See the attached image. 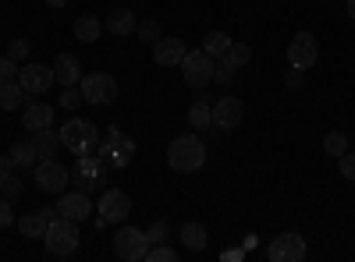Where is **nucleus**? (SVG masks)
Instances as JSON below:
<instances>
[{
    "label": "nucleus",
    "instance_id": "f257e3e1",
    "mask_svg": "<svg viewBox=\"0 0 355 262\" xmlns=\"http://www.w3.org/2000/svg\"><path fill=\"white\" fill-rule=\"evenodd\" d=\"M167 163L171 170L178 174H196L202 163H206V145L199 135H178L171 145H167Z\"/></svg>",
    "mask_w": 355,
    "mask_h": 262
},
{
    "label": "nucleus",
    "instance_id": "f03ea898",
    "mask_svg": "<svg viewBox=\"0 0 355 262\" xmlns=\"http://www.w3.org/2000/svg\"><path fill=\"white\" fill-rule=\"evenodd\" d=\"M61 145L71 156H89L100 149V128L85 118H71L61 124Z\"/></svg>",
    "mask_w": 355,
    "mask_h": 262
},
{
    "label": "nucleus",
    "instance_id": "7ed1b4c3",
    "mask_svg": "<svg viewBox=\"0 0 355 262\" xmlns=\"http://www.w3.org/2000/svg\"><path fill=\"white\" fill-rule=\"evenodd\" d=\"M43 241H46V252H50V255H61V259L75 255V252H78V241H82L78 223L68 220V216H53L50 227H46V238H43Z\"/></svg>",
    "mask_w": 355,
    "mask_h": 262
},
{
    "label": "nucleus",
    "instance_id": "20e7f679",
    "mask_svg": "<svg viewBox=\"0 0 355 262\" xmlns=\"http://www.w3.org/2000/svg\"><path fill=\"white\" fill-rule=\"evenodd\" d=\"M82 96L89 106H110L117 100V78L107 71H93V75H82Z\"/></svg>",
    "mask_w": 355,
    "mask_h": 262
},
{
    "label": "nucleus",
    "instance_id": "39448f33",
    "mask_svg": "<svg viewBox=\"0 0 355 262\" xmlns=\"http://www.w3.org/2000/svg\"><path fill=\"white\" fill-rule=\"evenodd\" d=\"M214 68H217V61L199 46V50H189V53H185V61H182V78L192 85V89H206V85L214 82Z\"/></svg>",
    "mask_w": 355,
    "mask_h": 262
},
{
    "label": "nucleus",
    "instance_id": "423d86ee",
    "mask_svg": "<svg viewBox=\"0 0 355 262\" xmlns=\"http://www.w3.org/2000/svg\"><path fill=\"white\" fill-rule=\"evenodd\" d=\"M96 153H100V160H103L107 167H117V170H121V167H128V163L135 160V142H132L128 135H121L117 128H110L107 138L100 142Z\"/></svg>",
    "mask_w": 355,
    "mask_h": 262
},
{
    "label": "nucleus",
    "instance_id": "0eeeda50",
    "mask_svg": "<svg viewBox=\"0 0 355 262\" xmlns=\"http://www.w3.org/2000/svg\"><path fill=\"white\" fill-rule=\"evenodd\" d=\"M33 181H36V188H40L43 195H61V191H64V185L71 181V174H68V167H64L61 160L46 156V160H40V163H36Z\"/></svg>",
    "mask_w": 355,
    "mask_h": 262
},
{
    "label": "nucleus",
    "instance_id": "6e6552de",
    "mask_svg": "<svg viewBox=\"0 0 355 262\" xmlns=\"http://www.w3.org/2000/svg\"><path fill=\"white\" fill-rule=\"evenodd\" d=\"M71 181L82 188V191H96L103 185V174H107V163L100 160V153H89V156H75L71 163Z\"/></svg>",
    "mask_w": 355,
    "mask_h": 262
},
{
    "label": "nucleus",
    "instance_id": "1a4fd4ad",
    "mask_svg": "<svg viewBox=\"0 0 355 262\" xmlns=\"http://www.w3.org/2000/svg\"><path fill=\"white\" fill-rule=\"evenodd\" d=\"M146 248H150V241H146V230H139V227H121L114 234V255L125 262H142Z\"/></svg>",
    "mask_w": 355,
    "mask_h": 262
},
{
    "label": "nucleus",
    "instance_id": "9d476101",
    "mask_svg": "<svg viewBox=\"0 0 355 262\" xmlns=\"http://www.w3.org/2000/svg\"><path fill=\"white\" fill-rule=\"evenodd\" d=\"M306 238L295 234V230H288V234H277L270 245H266V259L270 262H302L306 259Z\"/></svg>",
    "mask_w": 355,
    "mask_h": 262
},
{
    "label": "nucleus",
    "instance_id": "9b49d317",
    "mask_svg": "<svg viewBox=\"0 0 355 262\" xmlns=\"http://www.w3.org/2000/svg\"><path fill=\"white\" fill-rule=\"evenodd\" d=\"M53 82H57V78H53V64H40V61H33V64L18 68V85H21L28 96H43Z\"/></svg>",
    "mask_w": 355,
    "mask_h": 262
},
{
    "label": "nucleus",
    "instance_id": "f8f14e48",
    "mask_svg": "<svg viewBox=\"0 0 355 262\" xmlns=\"http://www.w3.org/2000/svg\"><path fill=\"white\" fill-rule=\"evenodd\" d=\"M96 213H100L107 223L128 220V213H132V195L121 191V188H107V191L100 195V202H96Z\"/></svg>",
    "mask_w": 355,
    "mask_h": 262
},
{
    "label": "nucleus",
    "instance_id": "ddd939ff",
    "mask_svg": "<svg viewBox=\"0 0 355 262\" xmlns=\"http://www.w3.org/2000/svg\"><path fill=\"white\" fill-rule=\"evenodd\" d=\"M316 61H320V43H316V36H313V32H299V36L291 39V46H288V64L299 68V71H309Z\"/></svg>",
    "mask_w": 355,
    "mask_h": 262
},
{
    "label": "nucleus",
    "instance_id": "4468645a",
    "mask_svg": "<svg viewBox=\"0 0 355 262\" xmlns=\"http://www.w3.org/2000/svg\"><path fill=\"white\" fill-rule=\"evenodd\" d=\"M57 213L75 220V223H82V220L93 216V198H89V191H82V188L61 191V198H57Z\"/></svg>",
    "mask_w": 355,
    "mask_h": 262
},
{
    "label": "nucleus",
    "instance_id": "2eb2a0df",
    "mask_svg": "<svg viewBox=\"0 0 355 262\" xmlns=\"http://www.w3.org/2000/svg\"><path fill=\"white\" fill-rule=\"evenodd\" d=\"M245 121V103L242 100H234V96H224L214 103V124L231 131V128H239Z\"/></svg>",
    "mask_w": 355,
    "mask_h": 262
},
{
    "label": "nucleus",
    "instance_id": "dca6fc26",
    "mask_svg": "<svg viewBox=\"0 0 355 262\" xmlns=\"http://www.w3.org/2000/svg\"><path fill=\"white\" fill-rule=\"evenodd\" d=\"M185 53H189V46H185V39H178V36L153 43V61H157L160 68H182Z\"/></svg>",
    "mask_w": 355,
    "mask_h": 262
},
{
    "label": "nucleus",
    "instance_id": "f3484780",
    "mask_svg": "<svg viewBox=\"0 0 355 262\" xmlns=\"http://www.w3.org/2000/svg\"><path fill=\"white\" fill-rule=\"evenodd\" d=\"M53 216H61V213H57V206H43V209H36V213H25V216L18 220L21 238H46V227H50Z\"/></svg>",
    "mask_w": 355,
    "mask_h": 262
},
{
    "label": "nucleus",
    "instance_id": "a211bd4d",
    "mask_svg": "<svg viewBox=\"0 0 355 262\" xmlns=\"http://www.w3.org/2000/svg\"><path fill=\"white\" fill-rule=\"evenodd\" d=\"M53 78L61 82V85H78V82H82V64H78V57H75V53H57V61H53Z\"/></svg>",
    "mask_w": 355,
    "mask_h": 262
},
{
    "label": "nucleus",
    "instance_id": "6ab92c4d",
    "mask_svg": "<svg viewBox=\"0 0 355 262\" xmlns=\"http://www.w3.org/2000/svg\"><path fill=\"white\" fill-rule=\"evenodd\" d=\"M50 124H53V106H50V103H28V106H25L21 128L40 131V128H50Z\"/></svg>",
    "mask_w": 355,
    "mask_h": 262
},
{
    "label": "nucleus",
    "instance_id": "aec40b11",
    "mask_svg": "<svg viewBox=\"0 0 355 262\" xmlns=\"http://www.w3.org/2000/svg\"><path fill=\"white\" fill-rule=\"evenodd\" d=\"M178 238H182V245H185L189 252H202L206 245H210V234H206V227L196 223V220H189V223L182 227V234H178Z\"/></svg>",
    "mask_w": 355,
    "mask_h": 262
},
{
    "label": "nucleus",
    "instance_id": "412c9836",
    "mask_svg": "<svg viewBox=\"0 0 355 262\" xmlns=\"http://www.w3.org/2000/svg\"><path fill=\"white\" fill-rule=\"evenodd\" d=\"M33 135H36V138H33V145H36L40 160L57 156V149H61V131H53V128H40V131H33Z\"/></svg>",
    "mask_w": 355,
    "mask_h": 262
},
{
    "label": "nucleus",
    "instance_id": "4be33fe9",
    "mask_svg": "<svg viewBox=\"0 0 355 262\" xmlns=\"http://www.w3.org/2000/svg\"><path fill=\"white\" fill-rule=\"evenodd\" d=\"M135 15L128 11V8H117V11H110V18H107V32H114V36H132L135 32Z\"/></svg>",
    "mask_w": 355,
    "mask_h": 262
},
{
    "label": "nucleus",
    "instance_id": "5701e85b",
    "mask_svg": "<svg viewBox=\"0 0 355 262\" xmlns=\"http://www.w3.org/2000/svg\"><path fill=\"white\" fill-rule=\"evenodd\" d=\"M100 32H103L100 18H93V15H82V18H75V39H78V43H89V46H93V43L100 39Z\"/></svg>",
    "mask_w": 355,
    "mask_h": 262
},
{
    "label": "nucleus",
    "instance_id": "b1692460",
    "mask_svg": "<svg viewBox=\"0 0 355 262\" xmlns=\"http://www.w3.org/2000/svg\"><path fill=\"white\" fill-rule=\"evenodd\" d=\"M25 100H28V93L18 82H0V110H18V106H25Z\"/></svg>",
    "mask_w": 355,
    "mask_h": 262
},
{
    "label": "nucleus",
    "instance_id": "393cba45",
    "mask_svg": "<svg viewBox=\"0 0 355 262\" xmlns=\"http://www.w3.org/2000/svg\"><path fill=\"white\" fill-rule=\"evenodd\" d=\"M189 124L196 128V131H206L214 124V106L206 103V100H196L192 106H189Z\"/></svg>",
    "mask_w": 355,
    "mask_h": 262
},
{
    "label": "nucleus",
    "instance_id": "a878e982",
    "mask_svg": "<svg viewBox=\"0 0 355 262\" xmlns=\"http://www.w3.org/2000/svg\"><path fill=\"white\" fill-rule=\"evenodd\" d=\"M227 46H231V36H227V32H220V28H214V32H206V39H202V50L210 53L214 61L227 53Z\"/></svg>",
    "mask_w": 355,
    "mask_h": 262
},
{
    "label": "nucleus",
    "instance_id": "bb28decb",
    "mask_svg": "<svg viewBox=\"0 0 355 262\" xmlns=\"http://www.w3.org/2000/svg\"><path fill=\"white\" fill-rule=\"evenodd\" d=\"M36 156H40V153H36L33 142H15V145H11V160H15L18 167H36Z\"/></svg>",
    "mask_w": 355,
    "mask_h": 262
},
{
    "label": "nucleus",
    "instance_id": "cd10ccee",
    "mask_svg": "<svg viewBox=\"0 0 355 262\" xmlns=\"http://www.w3.org/2000/svg\"><path fill=\"white\" fill-rule=\"evenodd\" d=\"M224 57H227V61H231L234 68H245V64H249V57H252V46H249V43H234V39H231V46H227V53H224Z\"/></svg>",
    "mask_w": 355,
    "mask_h": 262
},
{
    "label": "nucleus",
    "instance_id": "c85d7f7f",
    "mask_svg": "<svg viewBox=\"0 0 355 262\" xmlns=\"http://www.w3.org/2000/svg\"><path fill=\"white\" fill-rule=\"evenodd\" d=\"M135 36H139L142 43H157V39H164V36H160V21H153V18L139 21V25H135Z\"/></svg>",
    "mask_w": 355,
    "mask_h": 262
},
{
    "label": "nucleus",
    "instance_id": "c756f323",
    "mask_svg": "<svg viewBox=\"0 0 355 262\" xmlns=\"http://www.w3.org/2000/svg\"><path fill=\"white\" fill-rule=\"evenodd\" d=\"M21 191H25V185H21V181L15 178V174H0V195L15 202V198H18Z\"/></svg>",
    "mask_w": 355,
    "mask_h": 262
},
{
    "label": "nucleus",
    "instance_id": "7c9ffc66",
    "mask_svg": "<svg viewBox=\"0 0 355 262\" xmlns=\"http://www.w3.org/2000/svg\"><path fill=\"white\" fill-rule=\"evenodd\" d=\"M57 103H61L64 110H78L85 103V96H82V89H75V85H64L61 96H57Z\"/></svg>",
    "mask_w": 355,
    "mask_h": 262
},
{
    "label": "nucleus",
    "instance_id": "2f4dec72",
    "mask_svg": "<svg viewBox=\"0 0 355 262\" xmlns=\"http://www.w3.org/2000/svg\"><path fill=\"white\" fill-rule=\"evenodd\" d=\"M323 149H327L331 156H341L348 149V138L341 131H327V135H323Z\"/></svg>",
    "mask_w": 355,
    "mask_h": 262
},
{
    "label": "nucleus",
    "instance_id": "473e14b6",
    "mask_svg": "<svg viewBox=\"0 0 355 262\" xmlns=\"http://www.w3.org/2000/svg\"><path fill=\"white\" fill-rule=\"evenodd\" d=\"M234 75H239V68H234L227 57H217V68H214V82H220V85H227Z\"/></svg>",
    "mask_w": 355,
    "mask_h": 262
},
{
    "label": "nucleus",
    "instance_id": "72a5a7b5",
    "mask_svg": "<svg viewBox=\"0 0 355 262\" xmlns=\"http://www.w3.org/2000/svg\"><path fill=\"white\" fill-rule=\"evenodd\" d=\"M174 259H178V252L167 248V245H150L146 248V262H174Z\"/></svg>",
    "mask_w": 355,
    "mask_h": 262
},
{
    "label": "nucleus",
    "instance_id": "f704fd0d",
    "mask_svg": "<svg viewBox=\"0 0 355 262\" xmlns=\"http://www.w3.org/2000/svg\"><path fill=\"white\" fill-rule=\"evenodd\" d=\"M167 234H171V227H167L164 220H157L150 230H146V241H150V245H164V241H167Z\"/></svg>",
    "mask_w": 355,
    "mask_h": 262
},
{
    "label": "nucleus",
    "instance_id": "c9c22d12",
    "mask_svg": "<svg viewBox=\"0 0 355 262\" xmlns=\"http://www.w3.org/2000/svg\"><path fill=\"white\" fill-rule=\"evenodd\" d=\"M338 170H341V178H345V181H355V153L345 149V153L338 156Z\"/></svg>",
    "mask_w": 355,
    "mask_h": 262
},
{
    "label": "nucleus",
    "instance_id": "e433bc0d",
    "mask_svg": "<svg viewBox=\"0 0 355 262\" xmlns=\"http://www.w3.org/2000/svg\"><path fill=\"white\" fill-rule=\"evenodd\" d=\"M15 78H18V61L0 57V82H15Z\"/></svg>",
    "mask_w": 355,
    "mask_h": 262
},
{
    "label": "nucleus",
    "instance_id": "4c0bfd02",
    "mask_svg": "<svg viewBox=\"0 0 355 262\" xmlns=\"http://www.w3.org/2000/svg\"><path fill=\"white\" fill-rule=\"evenodd\" d=\"M8 57H11V61H25V57H28V39H11L8 43Z\"/></svg>",
    "mask_w": 355,
    "mask_h": 262
},
{
    "label": "nucleus",
    "instance_id": "58836bf2",
    "mask_svg": "<svg viewBox=\"0 0 355 262\" xmlns=\"http://www.w3.org/2000/svg\"><path fill=\"white\" fill-rule=\"evenodd\" d=\"M15 223V209H11V198H4L0 195V230L4 227H11Z\"/></svg>",
    "mask_w": 355,
    "mask_h": 262
},
{
    "label": "nucleus",
    "instance_id": "ea45409f",
    "mask_svg": "<svg viewBox=\"0 0 355 262\" xmlns=\"http://www.w3.org/2000/svg\"><path fill=\"white\" fill-rule=\"evenodd\" d=\"M284 85H288V89H299V85H302V71H299V68H295V71H288Z\"/></svg>",
    "mask_w": 355,
    "mask_h": 262
},
{
    "label": "nucleus",
    "instance_id": "a19ab883",
    "mask_svg": "<svg viewBox=\"0 0 355 262\" xmlns=\"http://www.w3.org/2000/svg\"><path fill=\"white\" fill-rule=\"evenodd\" d=\"M15 167H18V163L11 160V153H8V156H0V174H11Z\"/></svg>",
    "mask_w": 355,
    "mask_h": 262
},
{
    "label": "nucleus",
    "instance_id": "79ce46f5",
    "mask_svg": "<svg viewBox=\"0 0 355 262\" xmlns=\"http://www.w3.org/2000/svg\"><path fill=\"white\" fill-rule=\"evenodd\" d=\"M345 4H348V18L355 21V0H345Z\"/></svg>",
    "mask_w": 355,
    "mask_h": 262
},
{
    "label": "nucleus",
    "instance_id": "37998d69",
    "mask_svg": "<svg viewBox=\"0 0 355 262\" xmlns=\"http://www.w3.org/2000/svg\"><path fill=\"white\" fill-rule=\"evenodd\" d=\"M46 4H50V8H64V4H68V0H46Z\"/></svg>",
    "mask_w": 355,
    "mask_h": 262
}]
</instances>
